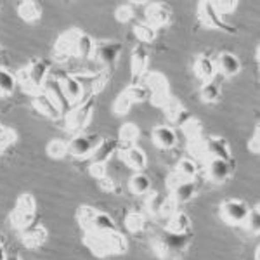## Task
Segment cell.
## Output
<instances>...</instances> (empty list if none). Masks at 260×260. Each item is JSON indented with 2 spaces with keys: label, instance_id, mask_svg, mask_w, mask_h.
<instances>
[{
  "label": "cell",
  "instance_id": "40",
  "mask_svg": "<svg viewBox=\"0 0 260 260\" xmlns=\"http://www.w3.org/2000/svg\"><path fill=\"white\" fill-rule=\"evenodd\" d=\"M175 174H177L180 179H194L196 174H198V167H196L194 160H191V158H184V160H180L177 163Z\"/></svg>",
  "mask_w": 260,
  "mask_h": 260
},
{
  "label": "cell",
  "instance_id": "49",
  "mask_svg": "<svg viewBox=\"0 0 260 260\" xmlns=\"http://www.w3.org/2000/svg\"><path fill=\"white\" fill-rule=\"evenodd\" d=\"M89 174L95 180H101L108 175V163H90L89 167Z\"/></svg>",
  "mask_w": 260,
  "mask_h": 260
},
{
  "label": "cell",
  "instance_id": "32",
  "mask_svg": "<svg viewBox=\"0 0 260 260\" xmlns=\"http://www.w3.org/2000/svg\"><path fill=\"white\" fill-rule=\"evenodd\" d=\"M200 98L203 103H207V104H215V103H219V101L222 99V90H220V87H219V83H215V82H205L203 85H201V89H200Z\"/></svg>",
  "mask_w": 260,
  "mask_h": 260
},
{
  "label": "cell",
  "instance_id": "58",
  "mask_svg": "<svg viewBox=\"0 0 260 260\" xmlns=\"http://www.w3.org/2000/svg\"><path fill=\"white\" fill-rule=\"evenodd\" d=\"M2 245H4V238L0 236V246H2Z\"/></svg>",
  "mask_w": 260,
  "mask_h": 260
},
{
  "label": "cell",
  "instance_id": "30",
  "mask_svg": "<svg viewBox=\"0 0 260 260\" xmlns=\"http://www.w3.org/2000/svg\"><path fill=\"white\" fill-rule=\"evenodd\" d=\"M141 139V128L136 123H123L118 132V149L132 148Z\"/></svg>",
  "mask_w": 260,
  "mask_h": 260
},
{
  "label": "cell",
  "instance_id": "13",
  "mask_svg": "<svg viewBox=\"0 0 260 260\" xmlns=\"http://www.w3.org/2000/svg\"><path fill=\"white\" fill-rule=\"evenodd\" d=\"M77 33H78V28H71V30L59 35V39L56 40V44H54V57L59 62H64V61H68L70 57H73V44H75Z\"/></svg>",
  "mask_w": 260,
  "mask_h": 260
},
{
  "label": "cell",
  "instance_id": "29",
  "mask_svg": "<svg viewBox=\"0 0 260 260\" xmlns=\"http://www.w3.org/2000/svg\"><path fill=\"white\" fill-rule=\"evenodd\" d=\"M18 16L24 23H39L44 16V9L37 0H23L18 4Z\"/></svg>",
  "mask_w": 260,
  "mask_h": 260
},
{
  "label": "cell",
  "instance_id": "48",
  "mask_svg": "<svg viewBox=\"0 0 260 260\" xmlns=\"http://www.w3.org/2000/svg\"><path fill=\"white\" fill-rule=\"evenodd\" d=\"M212 4H213V9L219 12L222 18L238 9V2H236V0H222V2H220V0H217V2H212Z\"/></svg>",
  "mask_w": 260,
  "mask_h": 260
},
{
  "label": "cell",
  "instance_id": "8",
  "mask_svg": "<svg viewBox=\"0 0 260 260\" xmlns=\"http://www.w3.org/2000/svg\"><path fill=\"white\" fill-rule=\"evenodd\" d=\"M198 19L200 23L203 24L205 28H208V30H217V31H224V33H231V35H234L236 30H234L233 26L225 21L222 16L213 9V4L208 2V0H203V2L198 4Z\"/></svg>",
  "mask_w": 260,
  "mask_h": 260
},
{
  "label": "cell",
  "instance_id": "16",
  "mask_svg": "<svg viewBox=\"0 0 260 260\" xmlns=\"http://www.w3.org/2000/svg\"><path fill=\"white\" fill-rule=\"evenodd\" d=\"M31 104H33V108H35V110L40 113V115L47 116L49 120H59V118H64L62 111L56 106V104H54V101L50 99L44 90H42L40 94L33 95V98H31Z\"/></svg>",
  "mask_w": 260,
  "mask_h": 260
},
{
  "label": "cell",
  "instance_id": "46",
  "mask_svg": "<svg viewBox=\"0 0 260 260\" xmlns=\"http://www.w3.org/2000/svg\"><path fill=\"white\" fill-rule=\"evenodd\" d=\"M167 196L161 192H151L149 200H148V210L151 215H161V208L165 205Z\"/></svg>",
  "mask_w": 260,
  "mask_h": 260
},
{
  "label": "cell",
  "instance_id": "56",
  "mask_svg": "<svg viewBox=\"0 0 260 260\" xmlns=\"http://www.w3.org/2000/svg\"><path fill=\"white\" fill-rule=\"evenodd\" d=\"M0 68H4V56H2V50H0Z\"/></svg>",
  "mask_w": 260,
  "mask_h": 260
},
{
  "label": "cell",
  "instance_id": "27",
  "mask_svg": "<svg viewBox=\"0 0 260 260\" xmlns=\"http://www.w3.org/2000/svg\"><path fill=\"white\" fill-rule=\"evenodd\" d=\"M194 73L198 75L201 80L212 82L213 78H215V75L219 73V71H217L215 59H212L208 54H200L194 61Z\"/></svg>",
  "mask_w": 260,
  "mask_h": 260
},
{
  "label": "cell",
  "instance_id": "28",
  "mask_svg": "<svg viewBox=\"0 0 260 260\" xmlns=\"http://www.w3.org/2000/svg\"><path fill=\"white\" fill-rule=\"evenodd\" d=\"M163 111H165V115L170 118V121H174V123L179 125V127H182L187 120L192 118L191 113L184 108V104L180 103V101L175 99V98H172L169 103L163 106Z\"/></svg>",
  "mask_w": 260,
  "mask_h": 260
},
{
  "label": "cell",
  "instance_id": "55",
  "mask_svg": "<svg viewBox=\"0 0 260 260\" xmlns=\"http://www.w3.org/2000/svg\"><path fill=\"white\" fill-rule=\"evenodd\" d=\"M255 260H260V246H257V250H255Z\"/></svg>",
  "mask_w": 260,
  "mask_h": 260
},
{
  "label": "cell",
  "instance_id": "45",
  "mask_svg": "<svg viewBox=\"0 0 260 260\" xmlns=\"http://www.w3.org/2000/svg\"><path fill=\"white\" fill-rule=\"evenodd\" d=\"M18 139L16 132L11 127H6L4 123H0V153H4L7 148H11Z\"/></svg>",
  "mask_w": 260,
  "mask_h": 260
},
{
  "label": "cell",
  "instance_id": "2",
  "mask_svg": "<svg viewBox=\"0 0 260 260\" xmlns=\"http://www.w3.org/2000/svg\"><path fill=\"white\" fill-rule=\"evenodd\" d=\"M49 71H50L49 61L31 59L23 70H19L16 73V80H18V85H21L24 94H30L33 98V95L40 94L44 90V85L49 78Z\"/></svg>",
  "mask_w": 260,
  "mask_h": 260
},
{
  "label": "cell",
  "instance_id": "14",
  "mask_svg": "<svg viewBox=\"0 0 260 260\" xmlns=\"http://www.w3.org/2000/svg\"><path fill=\"white\" fill-rule=\"evenodd\" d=\"M59 82H61V87H62V92H64L66 99L70 101V104L80 103V101L85 98V87L82 85V82L78 80L75 75H62L59 77Z\"/></svg>",
  "mask_w": 260,
  "mask_h": 260
},
{
  "label": "cell",
  "instance_id": "33",
  "mask_svg": "<svg viewBox=\"0 0 260 260\" xmlns=\"http://www.w3.org/2000/svg\"><path fill=\"white\" fill-rule=\"evenodd\" d=\"M134 35L137 37L141 44H153L158 37V30H154L146 21H139V23L134 24Z\"/></svg>",
  "mask_w": 260,
  "mask_h": 260
},
{
  "label": "cell",
  "instance_id": "6",
  "mask_svg": "<svg viewBox=\"0 0 260 260\" xmlns=\"http://www.w3.org/2000/svg\"><path fill=\"white\" fill-rule=\"evenodd\" d=\"M35 217H37L35 196L30 194V192H24L16 201V207L11 213V225L18 231H24L30 228V225H33Z\"/></svg>",
  "mask_w": 260,
  "mask_h": 260
},
{
  "label": "cell",
  "instance_id": "1",
  "mask_svg": "<svg viewBox=\"0 0 260 260\" xmlns=\"http://www.w3.org/2000/svg\"><path fill=\"white\" fill-rule=\"evenodd\" d=\"M83 243L95 257L121 255L128 248L127 238L120 231H87L83 233Z\"/></svg>",
  "mask_w": 260,
  "mask_h": 260
},
{
  "label": "cell",
  "instance_id": "25",
  "mask_svg": "<svg viewBox=\"0 0 260 260\" xmlns=\"http://www.w3.org/2000/svg\"><path fill=\"white\" fill-rule=\"evenodd\" d=\"M217 71H220L224 77H236L241 71V61L238 56H234L233 52H220L219 57L215 61Z\"/></svg>",
  "mask_w": 260,
  "mask_h": 260
},
{
  "label": "cell",
  "instance_id": "54",
  "mask_svg": "<svg viewBox=\"0 0 260 260\" xmlns=\"http://www.w3.org/2000/svg\"><path fill=\"white\" fill-rule=\"evenodd\" d=\"M255 57H257V62H260V47L257 45V49H255Z\"/></svg>",
  "mask_w": 260,
  "mask_h": 260
},
{
  "label": "cell",
  "instance_id": "12",
  "mask_svg": "<svg viewBox=\"0 0 260 260\" xmlns=\"http://www.w3.org/2000/svg\"><path fill=\"white\" fill-rule=\"evenodd\" d=\"M172 21V11L163 2H151L146 7V23L151 24L154 30L163 26H169Z\"/></svg>",
  "mask_w": 260,
  "mask_h": 260
},
{
  "label": "cell",
  "instance_id": "47",
  "mask_svg": "<svg viewBox=\"0 0 260 260\" xmlns=\"http://www.w3.org/2000/svg\"><path fill=\"white\" fill-rule=\"evenodd\" d=\"M132 104H134L132 101H130L123 92H121L118 98L115 99V103H113V111H115V115H118V116H125L130 111Z\"/></svg>",
  "mask_w": 260,
  "mask_h": 260
},
{
  "label": "cell",
  "instance_id": "21",
  "mask_svg": "<svg viewBox=\"0 0 260 260\" xmlns=\"http://www.w3.org/2000/svg\"><path fill=\"white\" fill-rule=\"evenodd\" d=\"M191 228H192L191 217L187 215L186 212L177 210L169 217V222H167L165 231L170 234H180V236H186V234L191 233Z\"/></svg>",
  "mask_w": 260,
  "mask_h": 260
},
{
  "label": "cell",
  "instance_id": "42",
  "mask_svg": "<svg viewBox=\"0 0 260 260\" xmlns=\"http://www.w3.org/2000/svg\"><path fill=\"white\" fill-rule=\"evenodd\" d=\"M125 228H127L130 233H141V231L146 228V217L142 215L141 212H130L128 215L125 217Z\"/></svg>",
  "mask_w": 260,
  "mask_h": 260
},
{
  "label": "cell",
  "instance_id": "15",
  "mask_svg": "<svg viewBox=\"0 0 260 260\" xmlns=\"http://www.w3.org/2000/svg\"><path fill=\"white\" fill-rule=\"evenodd\" d=\"M234 172V161H225L222 158H210L208 160V177L212 182H225Z\"/></svg>",
  "mask_w": 260,
  "mask_h": 260
},
{
  "label": "cell",
  "instance_id": "53",
  "mask_svg": "<svg viewBox=\"0 0 260 260\" xmlns=\"http://www.w3.org/2000/svg\"><path fill=\"white\" fill-rule=\"evenodd\" d=\"M7 257H9V255H7V251H6V248H4V245L0 246V260H7Z\"/></svg>",
  "mask_w": 260,
  "mask_h": 260
},
{
  "label": "cell",
  "instance_id": "23",
  "mask_svg": "<svg viewBox=\"0 0 260 260\" xmlns=\"http://www.w3.org/2000/svg\"><path fill=\"white\" fill-rule=\"evenodd\" d=\"M120 154H121V160L127 163L130 169H134L137 172H142L146 169V165H148V154H146L139 146L120 149Z\"/></svg>",
  "mask_w": 260,
  "mask_h": 260
},
{
  "label": "cell",
  "instance_id": "11",
  "mask_svg": "<svg viewBox=\"0 0 260 260\" xmlns=\"http://www.w3.org/2000/svg\"><path fill=\"white\" fill-rule=\"evenodd\" d=\"M101 139L103 137H90L83 136V134H77L68 142V154L75 158H90V154L94 153L95 146L99 144Z\"/></svg>",
  "mask_w": 260,
  "mask_h": 260
},
{
  "label": "cell",
  "instance_id": "5",
  "mask_svg": "<svg viewBox=\"0 0 260 260\" xmlns=\"http://www.w3.org/2000/svg\"><path fill=\"white\" fill-rule=\"evenodd\" d=\"M191 151L196 153L198 156L205 158H222L225 161H233V151L228 139L219 136H208V137H201V139L191 142Z\"/></svg>",
  "mask_w": 260,
  "mask_h": 260
},
{
  "label": "cell",
  "instance_id": "34",
  "mask_svg": "<svg viewBox=\"0 0 260 260\" xmlns=\"http://www.w3.org/2000/svg\"><path fill=\"white\" fill-rule=\"evenodd\" d=\"M128 189L134 192V194L137 196H142L146 194V192H149L151 189V180L146 174H142V172H137V174H134L132 177L128 180Z\"/></svg>",
  "mask_w": 260,
  "mask_h": 260
},
{
  "label": "cell",
  "instance_id": "39",
  "mask_svg": "<svg viewBox=\"0 0 260 260\" xmlns=\"http://www.w3.org/2000/svg\"><path fill=\"white\" fill-rule=\"evenodd\" d=\"M95 212H98V208L90 207V205H82V207H78L77 210V220H78V225L82 228L83 233H87L90 228V222H92V217L95 215Z\"/></svg>",
  "mask_w": 260,
  "mask_h": 260
},
{
  "label": "cell",
  "instance_id": "26",
  "mask_svg": "<svg viewBox=\"0 0 260 260\" xmlns=\"http://www.w3.org/2000/svg\"><path fill=\"white\" fill-rule=\"evenodd\" d=\"M95 47V40L92 39L89 33H83L82 30H78L77 37H75V44H73V57H80V59H90L92 52Z\"/></svg>",
  "mask_w": 260,
  "mask_h": 260
},
{
  "label": "cell",
  "instance_id": "18",
  "mask_svg": "<svg viewBox=\"0 0 260 260\" xmlns=\"http://www.w3.org/2000/svg\"><path fill=\"white\" fill-rule=\"evenodd\" d=\"M148 64H149V52L148 49L142 44L136 45L132 50V56H130V71H132V78L137 80L142 75L148 71Z\"/></svg>",
  "mask_w": 260,
  "mask_h": 260
},
{
  "label": "cell",
  "instance_id": "35",
  "mask_svg": "<svg viewBox=\"0 0 260 260\" xmlns=\"http://www.w3.org/2000/svg\"><path fill=\"white\" fill-rule=\"evenodd\" d=\"M16 85H18L16 75H12L11 71L6 68H0V99L9 98V95L14 94Z\"/></svg>",
  "mask_w": 260,
  "mask_h": 260
},
{
  "label": "cell",
  "instance_id": "51",
  "mask_svg": "<svg viewBox=\"0 0 260 260\" xmlns=\"http://www.w3.org/2000/svg\"><path fill=\"white\" fill-rule=\"evenodd\" d=\"M98 182H99L101 189L106 191V192H116V189H118V187H116V182L111 177H108V175L104 179L98 180Z\"/></svg>",
  "mask_w": 260,
  "mask_h": 260
},
{
  "label": "cell",
  "instance_id": "17",
  "mask_svg": "<svg viewBox=\"0 0 260 260\" xmlns=\"http://www.w3.org/2000/svg\"><path fill=\"white\" fill-rule=\"evenodd\" d=\"M44 92L54 101V104H56V106L62 111V115H66V113H68L71 108H73L70 104V101L66 99L64 92H62L59 78H50L49 77L47 82H45V85H44Z\"/></svg>",
  "mask_w": 260,
  "mask_h": 260
},
{
  "label": "cell",
  "instance_id": "57",
  "mask_svg": "<svg viewBox=\"0 0 260 260\" xmlns=\"http://www.w3.org/2000/svg\"><path fill=\"white\" fill-rule=\"evenodd\" d=\"M7 260H21L19 257H7Z\"/></svg>",
  "mask_w": 260,
  "mask_h": 260
},
{
  "label": "cell",
  "instance_id": "4",
  "mask_svg": "<svg viewBox=\"0 0 260 260\" xmlns=\"http://www.w3.org/2000/svg\"><path fill=\"white\" fill-rule=\"evenodd\" d=\"M95 104H98V95L87 94L77 106H73L64 115V128L68 130V132L80 134L92 120Z\"/></svg>",
  "mask_w": 260,
  "mask_h": 260
},
{
  "label": "cell",
  "instance_id": "3",
  "mask_svg": "<svg viewBox=\"0 0 260 260\" xmlns=\"http://www.w3.org/2000/svg\"><path fill=\"white\" fill-rule=\"evenodd\" d=\"M189 234L180 236V234H170L163 233L161 236L154 238L153 250L161 260H180L186 255L187 248H189Z\"/></svg>",
  "mask_w": 260,
  "mask_h": 260
},
{
  "label": "cell",
  "instance_id": "43",
  "mask_svg": "<svg viewBox=\"0 0 260 260\" xmlns=\"http://www.w3.org/2000/svg\"><path fill=\"white\" fill-rule=\"evenodd\" d=\"M136 2H125L121 4V6L116 7L115 11V18L116 21H120V23H128V21L134 19V16H136Z\"/></svg>",
  "mask_w": 260,
  "mask_h": 260
},
{
  "label": "cell",
  "instance_id": "7",
  "mask_svg": "<svg viewBox=\"0 0 260 260\" xmlns=\"http://www.w3.org/2000/svg\"><path fill=\"white\" fill-rule=\"evenodd\" d=\"M146 89L149 92V99L154 106L163 108L172 99L170 95V83L167 77L160 71H153L146 77Z\"/></svg>",
  "mask_w": 260,
  "mask_h": 260
},
{
  "label": "cell",
  "instance_id": "41",
  "mask_svg": "<svg viewBox=\"0 0 260 260\" xmlns=\"http://www.w3.org/2000/svg\"><path fill=\"white\" fill-rule=\"evenodd\" d=\"M47 154L52 160H62L68 156V142L62 139H54L47 144Z\"/></svg>",
  "mask_w": 260,
  "mask_h": 260
},
{
  "label": "cell",
  "instance_id": "10",
  "mask_svg": "<svg viewBox=\"0 0 260 260\" xmlns=\"http://www.w3.org/2000/svg\"><path fill=\"white\" fill-rule=\"evenodd\" d=\"M120 52H121V44H118V42H95V47L90 59L103 64L104 68H111L118 61Z\"/></svg>",
  "mask_w": 260,
  "mask_h": 260
},
{
  "label": "cell",
  "instance_id": "50",
  "mask_svg": "<svg viewBox=\"0 0 260 260\" xmlns=\"http://www.w3.org/2000/svg\"><path fill=\"white\" fill-rule=\"evenodd\" d=\"M248 149H250L253 154H258V153H260V125H258V123L255 125L253 136H251V137H250V141H248Z\"/></svg>",
  "mask_w": 260,
  "mask_h": 260
},
{
  "label": "cell",
  "instance_id": "20",
  "mask_svg": "<svg viewBox=\"0 0 260 260\" xmlns=\"http://www.w3.org/2000/svg\"><path fill=\"white\" fill-rule=\"evenodd\" d=\"M49 238V231L45 225H30L28 229L21 231V241L28 248H39Z\"/></svg>",
  "mask_w": 260,
  "mask_h": 260
},
{
  "label": "cell",
  "instance_id": "44",
  "mask_svg": "<svg viewBox=\"0 0 260 260\" xmlns=\"http://www.w3.org/2000/svg\"><path fill=\"white\" fill-rule=\"evenodd\" d=\"M246 228V231L251 234H258L260 233V207L258 205H255L253 208H250L248 212V217H246L245 224H243Z\"/></svg>",
  "mask_w": 260,
  "mask_h": 260
},
{
  "label": "cell",
  "instance_id": "22",
  "mask_svg": "<svg viewBox=\"0 0 260 260\" xmlns=\"http://www.w3.org/2000/svg\"><path fill=\"white\" fill-rule=\"evenodd\" d=\"M153 142L161 149H172L177 144V132L170 127V125H158L151 132Z\"/></svg>",
  "mask_w": 260,
  "mask_h": 260
},
{
  "label": "cell",
  "instance_id": "31",
  "mask_svg": "<svg viewBox=\"0 0 260 260\" xmlns=\"http://www.w3.org/2000/svg\"><path fill=\"white\" fill-rule=\"evenodd\" d=\"M89 231H120L116 220L113 219L110 213L106 212H95V215L92 217Z\"/></svg>",
  "mask_w": 260,
  "mask_h": 260
},
{
  "label": "cell",
  "instance_id": "24",
  "mask_svg": "<svg viewBox=\"0 0 260 260\" xmlns=\"http://www.w3.org/2000/svg\"><path fill=\"white\" fill-rule=\"evenodd\" d=\"M116 149H118V139L103 137V139L99 141V144L95 146L94 153L90 154V163H108L111 160L113 154H115Z\"/></svg>",
  "mask_w": 260,
  "mask_h": 260
},
{
  "label": "cell",
  "instance_id": "38",
  "mask_svg": "<svg viewBox=\"0 0 260 260\" xmlns=\"http://www.w3.org/2000/svg\"><path fill=\"white\" fill-rule=\"evenodd\" d=\"M180 128H182V132L187 136L189 142H194L203 137V125H201V121L196 118H189Z\"/></svg>",
  "mask_w": 260,
  "mask_h": 260
},
{
  "label": "cell",
  "instance_id": "37",
  "mask_svg": "<svg viewBox=\"0 0 260 260\" xmlns=\"http://www.w3.org/2000/svg\"><path fill=\"white\" fill-rule=\"evenodd\" d=\"M108 82H110V71L104 70V71H99V73H94L92 75V80L89 82V94L92 95H98L99 92H103L106 89Z\"/></svg>",
  "mask_w": 260,
  "mask_h": 260
},
{
  "label": "cell",
  "instance_id": "36",
  "mask_svg": "<svg viewBox=\"0 0 260 260\" xmlns=\"http://www.w3.org/2000/svg\"><path fill=\"white\" fill-rule=\"evenodd\" d=\"M123 94L132 101V103H144L149 99V92L146 89V85H139L137 82L130 83L127 89L123 90Z\"/></svg>",
  "mask_w": 260,
  "mask_h": 260
},
{
  "label": "cell",
  "instance_id": "19",
  "mask_svg": "<svg viewBox=\"0 0 260 260\" xmlns=\"http://www.w3.org/2000/svg\"><path fill=\"white\" fill-rule=\"evenodd\" d=\"M196 191H198V186H196L194 179H182L172 187V196L170 198L175 201L177 205L180 203H187L196 196Z\"/></svg>",
  "mask_w": 260,
  "mask_h": 260
},
{
  "label": "cell",
  "instance_id": "52",
  "mask_svg": "<svg viewBox=\"0 0 260 260\" xmlns=\"http://www.w3.org/2000/svg\"><path fill=\"white\" fill-rule=\"evenodd\" d=\"M177 203H175L174 200L170 198V196H167V200H165V205H163V208H161V215H172V213H175L177 210Z\"/></svg>",
  "mask_w": 260,
  "mask_h": 260
},
{
  "label": "cell",
  "instance_id": "9",
  "mask_svg": "<svg viewBox=\"0 0 260 260\" xmlns=\"http://www.w3.org/2000/svg\"><path fill=\"white\" fill-rule=\"evenodd\" d=\"M250 207L248 203H245L243 200L231 198L222 201L220 205V217L224 219V222H228L231 225H243L248 217Z\"/></svg>",
  "mask_w": 260,
  "mask_h": 260
}]
</instances>
